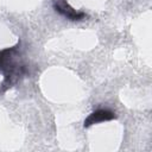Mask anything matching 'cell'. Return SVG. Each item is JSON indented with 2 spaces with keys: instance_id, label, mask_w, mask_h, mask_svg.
<instances>
[{
  "instance_id": "6da1fadb",
  "label": "cell",
  "mask_w": 152,
  "mask_h": 152,
  "mask_svg": "<svg viewBox=\"0 0 152 152\" xmlns=\"http://www.w3.org/2000/svg\"><path fill=\"white\" fill-rule=\"evenodd\" d=\"M115 119V114L107 109H99L93 112L86 120H84V127H89L91 125L102 122V121H109Z\"/></svg>"
},
{
  "instance_id": "7a4b0ae2",
  "label": "cell",
  "mask_w": 152,
  "mask_h": 152,
  "mask_svg": "<svg viewBox=\"0 0 152 152\" xmlns=\"http://www.w3.org/2000/svg\"><path fill=\"white\" fill-rule=\"evenodd\" d=\"M55 10H56L58 13H61L62 15H64V17L71 19V20H81L82 18H84V13H82V12H76V11H75L74 8H71L68 4H62V5L56 4V5H55Z\"/></svg>"
}]
</instances>
